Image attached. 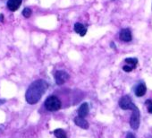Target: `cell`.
I'll return each mask as SVG.
<instances>
[{"mask_svg": "<svg viewBox=\"0 0 152 138\" xmlns=\"http://www.w3.org/2000/svg\"><path fill=\"white\" fill-rule=\"evenodd\" d=\"M48 85L44 80L34 81L30 86L26 92L25 98L29 104H36L40 100L42 95L46 92Z\"/></svg>", "mask_w": 152, "mask_h": 138, "instance_id": "cell-1", "label": "cell"}, {"mask_svg": "<svg viewBox=\"0 0 152 138\" xmlns=\"http://www.w3.org/2000/svg\"><path fill=\"white\" fill-rule=\"evenodd\" d=\"M61 101L57 96H49L45 101V108L49 111H57L61 108Z\"/></svg>", "mask_w": 152, "mask_h": 138, "instance_id": "cell-2", "label": "cell"}, {"mask_svg": "<svg viewBox=\"0 0 152 138\" xmlns=\"http://www.w3.org/2000/svg\"><path fill=\"white\" fill-rule=\"evenodd\" d=\"M131 110H132V114L130 119V125L133 130H137L140 127V117H141L140 110L136 107V105L132 108Z\"/></svg>", "mask_w": 152, "mask_h": 138, "instance_id": "cell-3", "label": "cell"}, {"mask_svg": "<svg viewBox=\"0 0 152 138\" xmlns=\"http://www.w3.org/2000/svg\"><path fill=\"white\" fill-rule=\"evenodd\" d=\"M119 106L122 110H132V108L135 106L134 103L131 101V99L129 95L123 96L119 100Z\"/></svg>", "mask_w": 152, "mask_h": 138, "instance_id": "cell-4", "label": "cell"}, {"mask_svg": "<svg viewBox=\"0 0 152 138\" xmlns=\"http://www.w3.org/2000/svg\"><path fill=\"white\" fill-rule=\"evenodd\" d=\"M69 77L70 76L68 74L64 71H62V70H59L55 74V80H56L57 84H58V85L64 84L65 82L68 81Z\"/></svg>", "mask_w": 152, "mask_h": 138, "instance_id": "cell-5", "label": "cell"}, {"mask_svg": "<svg viewBox=\"0 0 152 138\" xmlns=\"http://www.w3.org/2000/svg\"><path fill=\"white\" fill-rule=\"evenodd\" d=\"M119 38L121 41L124 42H129L131 41V32L129 29H123L120 31L119 34Z\"/></svg>", "mask_w": 152, "mask_h": 138, "instance_id": "cell-6", "label": "cell"}, {"mask_svg": "<svg viewBox=\"0 0 152 138\" xmlns=\"http://www.w3.org/2000/svg\"><path fill=\"white\" fill-rule=\"evenodd\" d=\"M22 1L23 0H8L7 1V7L10 11L12 12H14L17 10L21 4H22Z\"/></svg>", "mask_w": 152, "mask_h": 138, "instance_id": "cell-7", "label": "cell"}, {"mask_svg": "<svg viewBox=\"0 0 152 138\" xmlns=\"http://www.w3.org/2000/svg\"><path fill=\"white\" fill-rule=\"evenodd\" d=\"M74 123L76 126H78L79 127L82 128V129H88L89 128V123L86 121L84 117H76L74 118Z\"/></svg>", "mask_w": 152, "mask_h": 138, "instance_id": "cell-8", "label": "cell"}, {"mask_svg": "<svg viewBox=\"0 0 152 138\" xmlns=\"http://www.w3.org/2000/svg\"><path fill=\"white\" fill-rule=\"evenodd\" d=\"M89 104L87 102H84L80 106L79 110H78V115L79 117H85L88 114H89Z\"/></svg>", "mask_w": 152, "mask_h": 138, "instance_id": "cell-9", "label": "cell"}, {"mask_svg": "<svg viewBox=\"0 0 152 138\" xmlns=\"http://www.w3.org/2000/svg\"><path fill=\"white\" fill-rule=\"evenodd\" d=\"M74 31L76 33H78L81 36H85V34L87 33V28L85 25H83L82 23H76L74 24Z\"/></svg>", "mask_w": 152, "mask_h": 138, "instance_id": "cell-10", "label": "cell"}, {"mask_svg": "<svg viewBox=\"0 0 152 138\" xmlns=\"http://www.w3.org/2000/svg\"><path fill=\"white\" fill-rule=\"evenodd\" d=\"M146 92H147L146 85L144 83H141L137 86V88L135 89V95L138 97H142L143 95H145Z\"/></svg>", "mask_w": 152, "mask_h": 138, "instance_id": "cell-11", "label": "cell"}, {"mask_svg": "<svg viewBox=\"0 0 152 138\" xmlns=\"http://www.w3.org/2000/svg\"><path fill=\"white\" fill-rule=\"evenodd\" d=\"M54 134H55V135H56L57 138H67L66 137V133L63 129H61V128L56 129L54 131Z\"/></svg>", "mask_w": 152, "mask_h": 138, "instance_id": "cell-12", "label": "cell"}, {"mask_svg": "<svg viewBox=\"0 0 152 138\" xmlns=\"http://www.w3.org/2000/svg\"><path fill=\"white\" fill-rule=\"evenodd\" d=\"M125 63L128 65H130V66H131L133 69L136 67V65H137V63H138V60L136 59V58H126L125 60Z\"/></svg>", "mask_w": 152, "mask_h": 138, "instance_id": "cell-13", "label": "cell"}, {"mask_svg": "<svg viewBox=\"0 0 152 138\" xmlns=\"http://www.w3.org/2000/svg\"><path fill=\"white\" fill-rule=\"evenodd\" d=\"M23 15L24 17H26V18H29V17L31 15V10H30V8H25V9H23Z\"/></svg>", "mask_w": 152, "mask_h": 138, "instance_id": "cell-14", "label": "cell"}, {"mask_svg": "<svg viewBox=\"0 0 152 138\" xmlns=\"http://www.w3.org/2000/svg\"><path fill=\"white\" fill-rule=\"evenodd\" d=\"M123 70H124V72H131V71L133 70V68H132L131 66L126 65H124V66H123Z\"/></svg>", "mask_w": 152, "mask_h": 138, "instance_id": "cell-15", "label": "cell"}, {"mask_svg": "<svg viewBox=\"0 0 152 138\" xmlns=\"http://www.w3.org/2000/svg\"><path fill=\"white\" fill-rule=\"evenodd\" d=\"M126 138H136V137H135V135L132 133H128L126 135Z\"/></svg>", "mask_w": 152, "mask_h": 138, "instance_id": "cell-16", "label": "cell"}, {"mask_svg": "<svg viewBox=\"0 0 152 138\" xmlns=\"http://www.w3.org/2000/svg\"><path fill=\"white\" fill-rule=\"evenodd\" d=\"M148 112H149V113H151V114H152V105L148 107Z\"/></svg>", "mask_w": 152, "mask_h": 138, "instance_id": "cell-17", "label": "cell"}, {"mask_svg": "<svg viewBox=\"0 0 152 138\" xmlns=\"http://www.w3.org/2000/svg\"><path fill=\"white\" fill-rule=\"evenodd\" d=\"M0 21L3 22L4 21V17H3V14H0Z\"/></svg>", "mask_w": 152, "mask_h": 138, "instance_id": "cell-18", "label": "cell"}, {"mask_svg": "<svg viewBox=\"0 0 152 138\" xmlns=\"http://www.w3.org/2000/svg\"><path fill=\"white\" fill-rule=\"evenodd\" d=\"M5 100H0V105H1V104H3V103H5Z\"/></svg>", "mask_w": 152, "mask_h": 138, "instance_id": "cell-19", "label": "cell"}]
</instances>
